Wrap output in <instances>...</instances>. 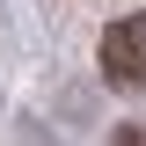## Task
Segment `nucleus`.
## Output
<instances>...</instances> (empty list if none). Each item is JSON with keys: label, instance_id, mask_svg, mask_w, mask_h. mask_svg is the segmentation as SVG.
I'll return each mask as SVG.
<instances>
[{"label": "nucleus", "instance_id": "f03ea898", "mask_svg": "<svg viewBox=\"0 0 146 146\" xmlns=\"http://www.w3.org/2000/svg\"><path fill=\"white\" fill-rule=\"evenodd\" d=\"M117 146H146V131H139V124H124V131H117Z\"/></svg>", "mask_w": 146, "mask_h": 146}, {"label": "nucleus", "instance_id": "f257e3e1", "mask_svg": "<svg viewBox=\"0 0 146 146\" xmlns=\"http://www.w3.org/2000/svg\"><path fill=\"white\" fill-rule=\"evenodd\" d=\"M102 80L110 88H146V15H117L102 29Z\"/></svg>", "mask_w": 146, "mask_h": 146}]
</instances>
